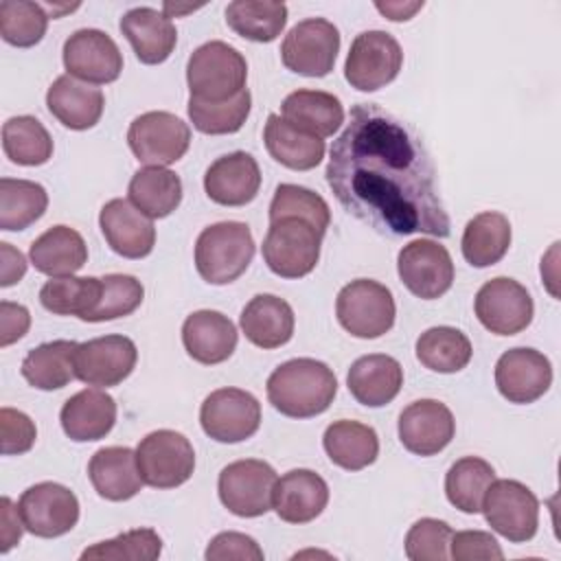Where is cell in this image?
<instances>
[{"mask_svg":"<svg viewBox=\"0 0 561 561\" xmlns=\"http://www.w3.org/2000/svg\"><path fill=\"white\" fill-rule=\"evenodd\" d=\"M337 392L335 373L318 359L296 357L267 377V401L291 419H311L329 410Z\"/></svg>","mask_w":561,"mask_h":561,"instance_id":"7a4b0ae2","label":"cell"},{"mask_svg":"<svg viewBox=\"0 0 561 561\" xmlns=\"http://www.w3.org/2000/svg\"><path fill=\"white\" fill-rule=\"evenodd\" d=\"M261 188L259 162L245 151L217 158L204 173L206 195L221 206H245Z\"/></svg>","mask_w":561,"mask_h":561,"instance_id":"7402d4cb","label":"cell"},{"mask_svg":"<svg viewBox=\"0 0 561 561\" xmlns=\"http://www.w3.org/2000/svg\"><path fill=\"white\" fill-rule=\"evenodd\" d=\"M101 294V278L94 276H57L42 285L39 302L46 311L57 316H77L83 322L96 307Z\"/></svg>","mask_w":561,"mask_h":561,"instance_id":"60d3db41","label":"cell"},{"mask_svg":"<svg viewBox=\"0 0 561 561\" xmlns=\"http://www.w3.org/2000/svg\"><path fill=\"white\" fill-rule=\"evenodd\" d=\"M493 480L495 469L484 458L465 456L449 467L445 476V495L458 511L476 515L480 513L484 493Z\"/></svg>","mask_w":561,"mask_h":561,"instance_id":"ab89813d","label":"cell"},{"mask_svg":"<svg viewBox=\"0 0 561 561\" xmlns=\"http://www.w3.org/2000/svg\"><path fill=\"white\" fill-rule=\"evenodd\" d=\"M145 296V287L136 276L107 274L101 278V294L96 307L85 322H105L134 313Z\"/></svg>","mask_w":561,"mask_h":561,"instance_id":"c3c4849f","label":"cell"},{"mask_svg":"<svg viewBox=\"0 0 561 561\" xmlns=\"http://www.w3.org/2000/svg\"><path fill=\"white\" fill-rule=\"evenodd\" d=\"M59 421L66 436L75 443L101 440L116 423V401L99 388H85L64 403Z\"/></svg>","mask_w":561,"mask_h":561,"instance_id":"484cf974","label":"cell"},{"mask_svg":"<svg viewBox=\"0 0 561 561\" xmlns=\"http://www.w3.org/2000/svg\"><path fill=\"white\" fill-rule=\"evenodd\" d=\"M0 434H2V454L20 456L26 454L37 438L35 423L20 410L2 408L0 410Z\"/></svg>","mask_w":561,"mask_h":561,"instance_id":"f907efd6","label":"cell"},{"mask_svg":"<svg viewBox=\"0 0 561 561\" xmlns=\"http://www.w3.org/2000/svg\"><path fill=\"white\" fill-rule=\"evenodd\" d=\"M24 528L44 539L70 533L79 522L77 495L57 482H37L28 486L18 502Z\"/></svg>","mask_w":561,"mask_h":561,"instance_id":"9a60e30c","label":"cell"},{"mask_svg":"<svg viewBox=\"0 0 561 561\" xmlns=\"http://www.w3.org/2000/svg\"><path fill=\"white\" fill-rule=\"evenodd\" d=\"M552 383L550 359L535 348H511L495 364V386L511 403H533Z\"/></svg>","mask_w":561,"mask_h":561,"instance_id":"ffe728a7","label":"cell"},{"mask_svg":"<svg viewBox=\"0 0 561 561\" xmlns=\"http://www.w3.org/2000/svg\"><path fill=\"white\" fill-rule=\"evenodd\" d=\"M199 423L204 434L217 443H241L256 434L261 425V403L248 390L219 388L204 399Z\"/></svg>","mask_w":561,"mask_h":561,"instance_id":"4fadbf2b","label":"cell"},{"mask_svg":"<svg viewBox=\"0 0 561 561\" xmlns=\"http://www.w3.org/2000/svg\"><path fill=\"white\" fill-rule=\"evenodd\" d=\"M226 24L243 39L274 42L287 24V7L270 0H234L226 7Z\"/></svg>","mask_w":561,"mask_h":561,"instance_id":"74e56055","label":"cell"},{"mask_svg":"<svg viewBox=\"0 0 561 561\" xmlns=\"http://www.w3.org/2000/svg\"><path fill=\"white\" fill-rule=\"evenodd\" d=\"M322 447L329 460L346 471H359L373 465L379 456L377 432L359 421H333L322 436Z\"/></svg>","mask_w":561,"mask_h":561,"instance_id":"836d02e7","label":"cell"},{"mask_svg":"<svg viewBox=\"0 0 561 561\" xmlns=\"http://www.w3.org/2000/svg\"><path fill=\"white\" fill-rule=\"evenodd\" d=\"M241 331L248 342L259 348H278L294 335V309L274 294H256L239 316Z\"/></svg>","mask_w":561,"mask_h":561,"instance_id":"f1b7e54d","label":"cell"},{"mask_svg":"<svg viewBox=\"0 0 561 561\" xmlns=\"http://www.w3.org/2000/svg\"><path fill=\"white\" fill-rule=\"evenodd\" d=\"M486 524L513 543L530 541L539 526V500L519 480H493L484 493Z\"/></svg>","mask_w":561,"mask_h":561,"instance_id":"ba28073f","label":"cell"},{"mask_svg":"<svg viewBox=\"0 0 561 561\" xmlns=\"http://www.w3.org/2000/svg\"><path fill=\"white\" fill-rule=\"evenodd\" d=\"M31 327V313L24 305L2 300L0 302V346H9L24 337Z\"/></svg>","mask_w":561,"mask_h":561,"instance_id":"db71d44e","label":"cell"},{"mask_svg":"<svg viewBox=\"0 0 561 561\" xmlns=\"http://www.w3.org/2000/svg\"><path fill=\"white\" fill-rule=\"evenodd\" d=\"M346 386L357 403L366 408H381L399 394L403 386V368L390 355H364L351 364Z\"/></svg>","mask_w":561,"mask_h":561,"instance_id":"83f0119b","label":"cell"},{"mask_svg":"<svg viewBox=\"0 0 561 561\" xmlns=\"http://www.w3.org/2000/svg\"><path fill=\"white\" fill-rule=\"evenodd\" d=\"M324 175L340 206L381 234L449 237V215L425 145L377 103L351 107Z\"/></svg>","mask_w":561,"mask_h":561,"instance_id":"6da1fadb","label":"cell"},{"mask_svg":"<svg viewBox=\"0 0 561 561\" xmlns=\"http://www.w3.org/2000/svg\"><path fill=\"white\" fill-rule=\"evenodd\" d=\"M245 57L221 39L197 46L186 64L191 96L206 103H221L245 90Z\"/></svg>","mask_w":561,"mask_h":561,"instance_id":"3957f363","label":"cell"},{"mask_svg":"<svg viewBox=\"0 0 561 561\" xmlns=\"http://www.w3.org/2000/svg\"><path fill=\"white\" fill-rule=\"evenodd\" d=\"M2 149L20 167H39L53 156V138L35 116H13L2 125Z\"/></svg>","mask_w":561,"mask_h":561,"instance_id":"b9f144b4","label":"cell"},{"mask_svg":"<svg viewBox=\"0 0 561 561\" xmlns=\"http://www.w3.org/2000/svg\"><path fill=\"white\" fill-rule=\"evenodd\" d=\"M375 7H377V11H381L388 20H392V22H405V20H410L416 11L423 9V2H386V4L377 2Z\"/></svg>","mask_w":561,"mask_h":561,"instance_id":"6f0895ef","label":"cell"},{"mask_svg":"<svg viewBox=\"0 0 561 561\" xmlns=\"http://www.w3.org/2000/svg\"><path fill=\"white\" fill-rule=\"evenodd\" d=\"M136 344L125 335H103L81 342L75 351V375L88 386L112 388L136 368Z\"/></svg>","mask_w":561,"mask_h":561,"instance_id":"ac0fdd59","label":"cell"},{"mask_svg":"<svg viewBox=\"0 0 561 561\" xmlns=\"http://www.w3.org/2000/svg\"><path fill=\"white\" fill-rule=\"evenodd\" d=\"M48 206V193L31 180H0V228L24 230L35 224Z\"/></svg>","mask_w":561,"mask_h":561,"instance_id":"7bdbcfd3","label":"cell"},{"mask_svg":"<svg viewBox=\"0 0 561 561\" xmlns=\"http://www.w3.org/2000/svg\"><path fill=\"white\" fill-rule=\"evenodd\" d=\"M237 337L232 320L213 309L193 311L182 324L184 351L188 357L206 366L226 362L237 348Z\"/></svg>","mask_w":561,"mask_h":561,"instance_id":"cb8c5ba5","label":"cell"},{"mask_svg":"<svg viewBox=\"0 0 561 561\" xmlns=\"http://www.w3.org/2000/svg\"><path fill=\"white\" fill-rule=\"evenodd\" d=\"M254 256V239L243 221H219L204 228L195 241L197 274L210 285L237 280Z\"/></svg>","mask_w":561,"mask_h":561,"instance_id":"277c9868","label":"cell"},{"mask_svg":"<svg viewBox=\"0 0 561 561\" xmlns=\"http://www.w3.org/2000/svg\"><path fill=\"white\" fill-rule=\"evenodd\" d=\"M399 440L416 456H436L443 451L454 434L456 421L451 410L436 399H419L399 414Z\"/></svg>","mask_w":561,"mask_h":561,"instance_id":"d6986e66","label":"cell"},{"mask_svg":"<svg viewBox=\"0 0 561 561\" xmlns=\"http://www.w3.org/2000/svg\"><path fill=\"white\" fill-rule=\"evenodd\" d=\"M33 267L50 278L72 276L88 261L83 237L70 226H53L42 232L28 248Z\"/></svg>","mask_w":561,"mask_h":561,"instance_id":"4dcf8cb0","label":"cell"},{"mask_svg":"<svg viewBox=\"0 0 561 561\" xmlns=\"http://www.w3.org/2000/svg\"><path fill=\"white\" fill-rule=\"evenodd\" d=\"M276 480L274 467L265 460H234L219 473V500L237 517H261L272 508Z\"/></svg>","mask_w":561,"mask_h":561,"instance_id":"9c48e42d","label":"cell"},{"mask_svg":"<svg viewBox=\"0 0 561 561\" xmlns=\"http://www.w3.org/2000/svg\"><path fill=\"white\" fill-rule=\"evenodd\" d=\"M0 524H2V528H0V552H9L22 539V533L26 530L24 524H22L18 506H13V502L9 497L0 500Z\"/></svg>","mask_w":561,"mask_h":561,"instance_id":"11a10c76","label":"cell"},{"mask_svg":"<svg viewBox=\"0 0 561 561\" xmlns=\"http://www.w3.org/2000/svg\"><path fill=\"white\" fill-rule=\"evenodd\" d=\"M401 283L423 300L440 298L454 283V261L445 245L432 239H416L401 248L397 256Z\"/></svg>","mask_w":561,"mask_h":561,"instance_id":"2e32d148","label":"cell"},{"mask_svg":"<svg viewBox=\"0 0 561 561\" xmlns=\"http://www.w3.org/2000/svg\"><path fill=\"white\" fill-rule=\"evenodd\" d=\"M403 66V50L399 42L386 31L359 33L346 55L344 77L351 88L375 92L397 79Z\"/></svg>","mask_w":561,"mask_h":561,"instance_id":"8fae6325","label":"cell"},{"mask_svg":"<svg viewBox=\"0 0 561 561\" xmlns=\"http://www.w3.org/2000/svg\"><path fill=\"white\" fill-rule=\"evenodd\" d=\"M252 96L245 90H241L237 96L221 101V103H206L197 99H188V118L193 127L202 134L221 136V134H234L243 127V123L250 116Z\"/></svg>","mask_w":561,"mask_h":561,"instance_id":"ee69618b","label":"cell"},{"mask_svg":"<svg viewBox=\"0 0 561 561\" xmlns=\"http://www.w3.org/2000/svg\"><path fill=\"white\" fill-rule=\"evenodd\" d=\"M208 561H261L263 559V550L261 546L243 533H234V530H226L219 533L210 539L206 554Z\"/></svg>","mask_w":561,"mask_h":561,"instance_id":"f5cc1de1","label":"cell"},{"mask_svg":"<svg viewBox=\"0 0 561 561\" xmlns=\"http://www.w3.org/2000/svg\"><path fill=\"white\" fill-rule=\"evenodd\" d=\"M263 140L267 153L278 164L294 171H309L318 167L324 158V140L294 127L280 114L267 116Z\"/></svg>","mask_w":561,"mask_h":561,"instance_id":"1f68e13d","label":"cell"},{"mask_svg":"<svg viewBox=\"0 0 561 561\" xmlns=\"http://www.w3.org/2000/svg\"><path fill=\"white\" fill-rule=\"evenodd\" d=\"M129 202L149 219L169 217L182 202V180L167 167L138 169L127 186Z\"/></svg>","mask_w":561,"mask_h":561,"instance_id":"e575fe53","label":"cell"},{"mask_svg":"<svg viewBox=\"0 0 561 561\" xmlns=\"http://www.w3.org/2000/svg\"><path fill=\"white\" fill-rule=\"evenodd\" d=\"M48 112L68 129L83 131L94 127L105 107V96L99 88L88 85L70 75H61L46 92Z\"/></svg>","mask_w":561,"mask_h":561,"instance_id":"4316f807","label":"cell"},{"mask_svg":"<svg viewBox=\"0 0 561 561\" xmlns=\"http://www.w3.org/2000/svg\"><path fill=\"white\" fill-rule=\"evenodd\" d=\"M99 226L107 245L125 259H145L156 243L153 221L142 215L129 199L114 197L103 204Z\"/></svg>","mask_w":561,"mask_h":561,"instance_id":"44dd1931","label":"cell"},{"mask_svg":"<svg viewBox=\"0 0 561 561\" xmlns=\"http://www.w3.org/2000/svg\"><path fill=\"white\" fill-rule=\"evenodd\" d=\"M449 557L456 561H476V559L500 561V559H504V552L491 533L460 530V533L451 535Z\"/></svg>","mask_w":561,"mask_h":561,"instance_id":"816d5d0a","label":"cell"},{"mask_svg":"<svg viewBox=\"0 0 561 561\" xmlns=\"http://www.w3.org/2000/svg\"><path fill=\"white\" fill-rule=\"evenodd\" d=\"M340 50V31L324 18H307L289 28L280 44L287 70L305 77H327Z\"/></svg>","mask_w":561,"mask_h":561,"instance_id":"7c38bea8","label":"cell"},{"mask_svg":"<svg viewBox=\"0 0 561 561\" xmlns=\"http://www.w3.org/2000/svg\"><path fill=\"white\" fill-rule=\"evenodd\" d=\"M451 535L454 530L447 522L423 517L405 535V557L410 561H447Z\"/></svg>","mask_w":561,"mask_h":561,"instance_id":"681fc988","label":"cell"},{"mask_svg":"<svg viewBox=\"0 0 561 561\" xmlns=\"http://www.w3.org/2000/svg\"><path fill=\"white\" fill-rule=\"evenodd\" d=\"M0 254H2V287H11L20 283V278L26 274V259L20 250H15L11 243L2 241L0 243Z\"/></svg>","mask_w":561,"mask_h":561,"instance_id":"9f6ffc18","label":"cell"},{"mask_svg":"<svg viewBox=\"0 0 561 561\" xmlns=\"http://www.w3.org/2000/svg\"><path fill=\"white\" fill-rule=\"evenodd\" d=\"M140 478L151 489H175L195 469V451L188 438L175 430H156L136 447Z\"/></svg>","mask_w":561,"mask_h":561,"instance_id":"52a82bcc","label":"cell"},{"mask_svg":"<svg viewBox=\"0 0 561 561\" xmlns=\"http://www.w3.org/2000/svg\"><path fill=\"white\" fill-rule=\"evenodd\" d=\"M162 552V539L153 528H134L114 539L99 541L81 552V559L105 561H153Z\"/></svg>","mask_w":561,"mask_h":561,"instance_id":"7dc6e473","label":"cell"},{"mask_svg":"<svg viewBox=\"0 0 561 561\" xmlns=\"http://www.w3.org/2000/svg\"><path fill=\"white\" fill-rule=\"evenodd\" d=\"M511 245V224L497 210H484L467 221L460 250L469 265L489 267L504 259Z\"/></svg>","mask_w":561,"mask_h":561,"instance_id":"d590c367","label":"cell"},{"mask_svg":"<svg viewBox=\"0 0 561 561\" xmlns=\"http://www.w3.org/2000/svg\"><path fill=\"white\" fill-rule=\"evenodd\" d=\"M280 112L287 123L318 138L333 136L344 123L342 101L335 94L322 90L302 88L287 94L280 105Z\"/></svg>","mask_w":561,"mask_h":561,"instance_id":"d6a6232c","label":"cell"},{"mask_svg":"<svg viewBox=\"0 0 561 561\" xmlns=\"http://www.w3.org/2000/svg\"><path fill=\"white\" fill-rule=\"evenodd\" d=\"M88 476L94 491L110 502H125L140 493L142 478L136 451L129 447H103L88 462Z\"/></svg>","mask_w":561,"mask_h":561,"instance_id":"f546056e","label":"cell"},{"mask_svg":"<svg viewBox=\"0 0 561 561\" xmlns=\"http://www.w3.org/2000/svg\"><path fill=\"white\" fill-rule=\"evenodd\" d=\"M469 337L456 327H432L416 340V359L434 373L451 375L471 362Z\"/></svg>","mask_w":561,"mask_h":561,"instance_id":"f35d334b","label":"cell"},{"mask_svg":"<svg viewBox=\"0 0 561 561\" xmlns=\"http://www.w3.org/2000/svg\"><path fill=\"white\" fill-rule=\"evenodd\" d=\"M121 33L131 44L140 64L156 66L171 57L178 31L171 18L153 7H134L121 18Z\"/></svg>","mask_w":561,"mask_h":561,"instance_id":"d4e9b609","label":"cell"},{"mask_svg":"<svg viewBox=\"0 0 561 561\" xmlns=\"http://www.w3.org/2000/svg\"><path fill=\"white\" fill-rule=\"evenodd\" d=\"M127 145L138 162L147 167H169L188 151L191 129L175 114L153 110L131 121Z\"/></svg>","mask_w":561,"mask_h":561,"instance_id":"30bf717a","label":"cell"},{"mask_svg":"<svg viewBox=\"0 0 561 561\" xmlns=\"http://www.w3.org/2000/svg\"><path fill=\"white\" fill-rule=\"evenodd\" d=\"M335 316L342 329L351 335L375 340L392 329L397 307L392 291L386 285L373 278H357L340 289Z\"/></svg>","mask_w":561,"mask_h":561,"instance_id":"8992f818","label":"cell"},{"mask_svg":"<svg viewBox=\"0 0 561 561\" xmlns=\"http://www.w3.org/2000/svg\"><path fill=\"white\" fill-rule=\"evenodd\" d=\"M64 68L83 83H112L123 72V53L99 28H79L64 42Z\"/></svg>","mask_w":561,"mask_h":561,"instance_id":"e0dca14e","label":"cell"},{"mask_svg":"<svg viewBox=\"0 0 561 561\" xmlns=\"http://www.w3.org/2000/svg\"><path fill=\"white\" fill-rule=\"evenodd\" d=\"M476 318L495 335H515L533 322L535 305L528 289L508 276L486 280L473 300Z\"/></svg>","mask_w":561,"mask_h":561,"instance_id":"5bb4252c","label":"cell"},{"mask_svg":"<svg viewBox=\"0 0 561 561\" xmlns=\"http://www.w3.org/2000/svg\"><path fill=\"white\" fill-rule=\"evenodd\" d=\"M329 504V486L311 469H291L276 480L272 508L287 524L313 522Z\"/></svg>","mask_w":561,"mask_h":561,"instance_id":"603a6c76","label":"cell"},{"mask_svg":"<svg viewBox=\"0 0 561 561\" xmlns=\"http://www.w3.org/2000/svg\"><path fill=\"white\" fill-rule=\"evenodd\" d=\"M283 217H300L309 221L318 232H327L331 224L329 204L313 191L298 184H278L270 204V221Z\"/></svg>","mask_w":561,"mask_h":561,"instance_id":"bcb514c9","label":"cell"},{"mask_svg":"<svg viewBox=\"0 0 561 561\" xmlns=\"http://www.w3.org/2000/svg\"><path fill=\"white\" fill-rule=\"evenodd\" d=\"M322 237V232L300 217L270 221L261 245L263 261L280 278H302L318 265Z\"/></svg>","mask_w":561,"mask_h":561,"instance_id":"5b68a950","label":"cell"},{"mask_svg":"<svg viewBox=\"0 0 561 561\" xmlns=\"http://www.w3.org/2000/svg\"><path fill=\"white\" fill-rule=\"evenodd\" d=\"M75 340H53L35 346L22 359V377L37 390H59L68 386L75 375Z\"/></svg>","mask_w":561,"mask_h":561,"instance_id":"8d00e7d4","label":"cell"},{"mask_svg":"<svg viewBox=\"0 0 561 561\" xmlns=\"http://www.w3.org/2000/svg\"><path fill=\"white\" fill-rule=\"evenodd\" d=\"M48 11L39 2L4 0L0 2V35L7 44L31 48L42 42L48 26Z\"/></svg>","mask_w":561,"mask_h":561,"instance_id":"f6af8a7d","label":"cell"}]
</instances>
